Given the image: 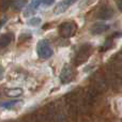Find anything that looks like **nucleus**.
Returning a JSON list of instances; mask_svg holds the SVG:
<instances>
[{"instance_id": "5", "label": "nucleus", "mask_w": 122, "mask_h": 122, "mask_svg": "<svg viewBox=\"0 0 122 122\" xmlns=\"http://www.w3.org/2000/svg\"><path fill=\"white\" fill-rule=\"evenodd\" d=\"M74 2L75 1H69V0L60 1L59 3L56 4L55 9H54V13H55V14H61V13H64L65 11L69 9V6L72 5Z\"/></svg>"}, {"instance_id": "8", "label": "nucleus", "mask_w": 122, "mask_h": 122, "mask_svg": "<svg viewBox=\"0 0 122 122\" xmlns=\"http://www.w3.org/2000/svg\"><path fill=\"white\" fill-rule=\"evenodd\" d=\"M114 12L110 8H106V9H102L101 12L99 13V18H102V19H107V18H110L112 16Z\"/></svg>"}, {"instance_id": "13", "label": "nucleus", "mask_w": 122, "mask_h": 122, "mask_svg": "<svg viewBox=\"0 0 122 122\" xmlns=\"http://www.w3.org/2000/svg\"><path fill=\"white\" fill-rule=\"evenodd\" d=\"M42 4H43V5H51V4H54V0H49V1H43Z\"/></svg>"}, {"instance_id": "1", "label": "nucleus", "mask_w": 122, "mask_h": 122, "mask_svg": "<svg viewBox=\"0 0 122 122\" xmlns=\"http://www.w3.org/2000/svg\"><path fill=\"white\" fill-rule=\"evenodd\" d=\"M36 53H38V56L41 58V59H48L53 56L54 51L53 48L49 45V42L45 39L43 40H40L38 42V45H36Z\"/></svg>"}, {"instance_id": "11", "label": "nucleus", "mask_w": 122, "mask_h": 122, "mask_svg": "<svg viewBox=\"0 0 122 122\" xmlns=\"http://www.w3.org/2000/svg\"><path fill=\"white\" fill-rule=\"evenodd\" d=\"M41 23H42V19H41L40 17H32V18H30L29 20H28V25L29 26H34V27L39 26Z\"/></svg>"}, {"instance_id": "2", "label": "nucleus", "mask_w": 122, "mask_h": 122, "mask_svg": "<svg viewBox=\"0 0 122 122\" xmlns=\"http://www.w3.org/2000/svg\"><path fill=\"white\" fill-rule=\"evenodd\" d=\"M76 30V26L74 23L72 21H65V23L61 24V26L59 27V33L61 36L63 38H70L74 34Z\"/></svg>"}, {"instance_id": "7", "label": "nucleus", "mask_w": 122, "mask_h": 122, "mask_svg": "<svg viewBox=\"0 0 122 122\" xmlns=\"http://www.w3.org/2000/svg\"><path fill=\"white\" fill-rule=\"evenodd\" d=\"M14 40V36L12 33H4L0 38V47L4 48L5 46H8L9 44H11V42Z\"/></svg>"}, {"instance_id": "4", "label": "nucleus", "mask_w": 122, "mask_h": 122, "mask_svg": "<svg viewBox=\"0 0 122 122\" xmlns=\"http://www.w3.org/2000/svg\"><path fill=\"white\" fill-rule=\"evenodd\" d=\"M110 28V26L108 24H105L103 21H100V23H95L92 25L90 31L92 34H101L103 32H106L108 29Z\"/></svg>"}, {"instance_id": "6", "label": "nucleus", "mask_w": 122, "mask_h": 122, "mask_svg": "<svg viewBox=\"0 0 122 122\" xmlns=\"http://www.w3.org/2000/svg\"><path fill=\"white\" fill-rule=\"evenodd\" d=\"M40 4H42L41 1H32L31 3H29L27 5V8H26V11L24 12V16L29 17V16H31V15H33L34 12L38 10V8H39Z\"/></svg>"}, {"instance_id": "12", "label": "nucleus", "mask_w": 122, "mask_h": 122, "mask_svg": "<svg viewBox=\"0 0 122 122\" xmlns=\"http://www.w3.org/2000/svg\"><path fill=\"white\" fill-rule=\"evenodd\" d=\"M26 4H27V2L26 1H18V0L15 1V2H12V5H13V8H14L15 10H21Z\"/></svg>"}, {"instance_id": "14", "label": "nucleus", "mask_w": 122, "mask_h": 122, "mask_svg": "<svg viewBox=\"0 0 122 122\" xmlns=\"http://www.w3.org/2000/svg\"><path fill=\"white\" fill-rule=\"evenodd\" d=\"M117 5H118L119 10L122 11V1H118V2H117Z\"/></svg>"}, {"instance_id": "3", "label": "nucleus", "mask_w": 122, "mask_h": 122, "mask_svg": "<svg viewBox=\"0 0 122 122\" xmlns=\"http://www.w3.org/2000/svg\"><path fill=\"white\" fill-rule=\"evenodd\" d=\"M73 77V72H72V67L69 64H65L63 66L62 71L60 73V80L62 84H67L72 80Z\"/></svg>"}, {"instance_id": "10", "label": "nucleus", "mask_w": 122, "mask_h": 122, "mask_svg": "<svg viewBox=\"0 0 122 122\" xmlns=\"http://www.w3.org/2000/svg\"><path fill=\"white\" fill-rule=\"evenodd\" d=\"M23 94V90L20 88H13L6 91V95L8 97H19Z\"/></svg>"}, {"instance_id": "9", "label": "nucleus", "mask_w": 122, "mask_h": 122, "mask_svg": "<svg viewBox=\"0 0 122 122\" xmlns=\"http://www.w3.org/2000/svg\"><path fill=\"white\" fill-rule=\"evenodd\" d=\"M18 103H21V101H18V100H11V101H6L3 102L1 104V108L3 109H12L15 105H17Z\"/></svg>"}]
</instances>
